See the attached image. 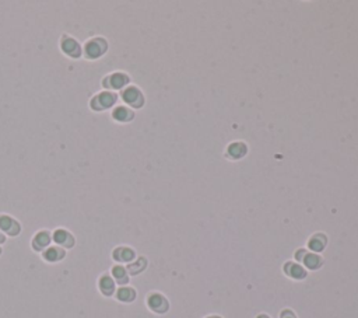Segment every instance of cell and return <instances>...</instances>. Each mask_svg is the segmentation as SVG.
Segmentation results:
<instances>
[{
	"label": "cell",
	"mask_w": 358,
	"mask_h": 318,
	"mask_svg": "<svg viewBox=\"0 0 358 318\" xmlns=\"http://www.w3.org/2000/svg\"><path fill=\"white\" fill-rule=\"evenodd\" d=\"M112 279L115 281V283L122 285V286L129 283V274H127L126 268H123L122 265H115L112 268Z\"/></svg>",
	"instance_id": "cell-14"
},
{
	"label": "cell",
	"mask_w": 358,
	"mask_h": 318,
	"mask_svg": "<svg viewBox=\"0 0 358 318\" xmlns=\"http://www.w3.org/2000/svg\"><path fill=\"white\" fill-rule=\"evenodd\" d=\"M66 257V250H63L62 247H48L45 251H42V258L46 261V262H59L62 259Z\"/></svg>",
	"instance_id": "cell-10"
},
{
	"label": "cell",
	"mask_w": 358,
	"mask_h": 318,
	"mask_svg": "<svg viewBox=\"0 0 358 318\" xmlns=\"http://www.w3.org/2000/svg\"><path fill=\"white\" fill-rule=\"evenodd\" d=\"M147 304H149V307L151 310L156 311L158 314H163V313L168 310V302H167V299H165L163 295H160V293L150 295L149 299H147Z\"/></svg>",
	"instance_id": "cell-9"
},
{
	"label": "cell",
	"mask_w": 358,
	"mask_h": 318,
	"mask_svg": "<svg viewBox=\"0 0 358 318\" xmlns=\"http://www.w3.org/2000/svg\"><path fill=\"white\" fill-rule=\"evenodd\" d=\"M284 271H285V274L291 276V278H294V279H304L306 276L305 269L301 265H298V264H292V262L285 264Z\"/></svg>",
	"instance_id": "cell-15"
},
{
	"label": "cell",
	"mask_w": 358,
	"mask_h": 318,
	"mask_svg": "<svg viewBox=\"0 0 358 318\" xmlns=\"http://www.w3.org/2000/svg\"><path fill=\"white\" fill-rule=\"evenodd\" d=\"M146 265H147V261L144 258H139L136 262H130V264L127 265L126 268L127 274H132V275L140 274L143 269L146 268Z\"/></svg>",
	"instance_id": "cell-20"
},
{
	"label": "cell",
	"mask_w": 358,
	"mask_h": 318,
	"mask_svg": "<svg viewBox=\"0 0 358 318\" xmlns=\"http://www.w3.org/2000/svg\"><path fill=\"white\" fill-rule=\"evenodd\" d=\"M116 100H118V96L115 93L106 90V91H102V93H99L94 97L90 101V107L94 111H105V110L111 108L112 105H115Z\"/></svg>",
	"instance_id": "cell-2"
},
{
	"label": "cell",
	"mask_w": 358,
	"mask_h": 318,
	"mask_svg": "<svg viewBox=\"0 0 358 318\" xmlns=\"http://www.w3.org/2000/svg\"><path fill=\"white\" fill-rule=\"evenodd\" d=\"M108 51V42L105 38L101 37H95L92 39H89L86 44H84V48H83V52H84V56L90 60H95L98 58H101L102 55H105V52Z\"/></svg>",
	"instance_id": "cell-1"
},
{
	"label": "cell",
	"mask_w": 358,
	"mask_h": 318,
	"mask_svg": "<svg viewBox=\"0 0 358 318\" xmlns=\"http://www.w3.org/2000/svg\"><path fill=\"white\" fill-rule=\"evenodd\" d=\"M129 82H130V79H129V76H127L126 73H123V72H115V73L106 76L104 80H102V84H104V87H106V89L122 90L126 87Z\"/></svg>",
	"instance_id": "cell-5"
},
{
	"label": "cell",
	"mask_w": 358,
	"mask_h": 318,
	"mask_svg": "<svg viewBox=\"0 0 358 318\" xmlns=\"http://www.w3.org/2000/svg\"><path fill=\"white\" fill-rule=\"evenodd\" d=\"M136 257V254L132 248L129 247H118L112 252V258L116 262H123V264H130Z\"/></svg>",
	"instance_id": "cell-11"
},
{
	"label": "cell",
	"mask_w": 358,
	"mask_h": 318,
	"mask_svg": "<svg viewBox=\"0 0 358 318\" xmlns=\"http://www.w3.org/2000/svg\"><path fill=\"white\" fill-rule=\"evenodd\" d=\"M245 153L246 146L244 143H241V142H235V143H232L231 146L228 148V156H230L231 159H239V157L245 156Z\"/></svg>",
	"instance_id": "cell-19"
},
{
	"label": "cell",
	"mask_w": 358,
	"mask_h": 318,
	"mask_svg": "<svg viewBox=\"0 0 358 318\" xmlns=\"http://www.w3.org/2000/svg\"><path fill=\"white\" fill-rule=\"evenodd\" d=\"M258 318H268V316H259Z\"/></svg>",
	"instance_id": "cell-23"
},
{
	"label": "cell",
	"mask_w": 358,
	"mask_h": 318,
	"mask_svg": "<svg viewBox=\"0 0 358 318\" xmlns=\"http://www.w3.org/2000/svg\"><path fill=\"white\" fill-rule=\"evenodd\" d=\"M209 318H218V317H209Z\"/></svg>",
	"instance_id": "cell-25"
},
{
	"label": "cell",
	"mask_w": 358,
	"mask_h": 318,
	"mask_svg": "<svg viewBox=\"0 0 358 318\" xmlns=\"http://www.w3.org/2000/svg\"><path fill=\"white\" fill-rule=\"evenodd\" d=\"M60 49H62V52L65 55H67L72 59L80 58L83 53V49L80 44H79V41L73 37H70V35H63V37L60 38Z\"/></svg>",
	"instance_id": "cell-3"
},
{
	"label": "cell",
	"mask_w": 358,
	"mask_h": 318,
	"mask_svg": "<svg viewBox=\"0 0 358 318\" xmlns=\"http://www.w3.org/2000/svg\"><path fill=\"white\" fill-rule=\"evenodd\" d=\"M281 318H295V316L290 310H285L281 313Z\"/></svg>",
	"instance_id": "cell-21"
},
{
	"label": "cell",
	"mask_w": 358,
	"mask_h": 318,
	"mask_svg": "<svg viewBox=\"0 0 358 318\" xmlns=\"http://www.w3.org/2000/svg\"><path fill=\"white\" fill-rule=\"evenodd\" d=\"M115 288H116V283H115V281L112 279V276H109V275L105 274L98 279V289H99V292L104 296H112L115 293Z\"/></svg>",
	"instance_id": "cell-12"
},
{
	"label": "cell",
	"mask_w": 358,
	"mask_h": 318,
	"mask_svg": "<svg viewBox=\"0 0 358 318\" xmlns=\"http://www.w3.org/2000/svg\"><path fill=\"white\" fill-rule=\"evenodd\" d=\"M3 243H6V234H3L0 231V244H3Z\"/></svg>",
	"instance_id": "cell-22"
},
{
	"label": "cell",
	"mask_w": 358,
	"mask_h": 318,
	"mask_svg": "<svg viewBox=\"0 0 358 318\" xmlns=\"http://www.w3.org/2000/svg\"><path fill=\"white\" fill-rule=\"evenodd\" d=\"M116 299L123 303H132L136 299V290L129 286H122L116 290Z\"/></svg>",
	"instance_id": "cell-16"
},
{
	"label": "cell",
	"mask_w": 358,
	"mask_h": 318,
	"mask_svg": "<svg viewBox=\"0 0 358 318\" xmlns=\"http://www.w3.org/2000/svg\"><path fill=\"white\" fill-rule=\"evenodd\" d=\"M52 240L56 243L58 247H62L63 250H70V248H73L76 244L75 236H73L69 230L65 229L55 230L52 234Z\"/></svg>",
	"instance_id": "cell-7"
},
{
	"label": "cell",
	"mask_w": 358,
	"mask_h": 318,
	"mask_svg": "<svg viewBox=\"0 0 358 318\" xmlns=\"http://www.w3.org/2000/svg\"><path fill=\"white\" fill-rule=\"evenodd\" d=\"M0 231L7 236L17 237L21 233V224L11 216L0 215Z\"/></svg>",
	"instance_id": "cell-6"
},
{
	"label": "cell",
	"mask_w": 358,
	"mask_h": 318,
	"mask_svg": "<svg viewBox=\"0 0 358 318\" xmlns=\"http://www.w3.org/2000/svg\"><path fill=\"white\" fill-rule=\"evenodd\" d=\"M51 241H52V236H51V233L48 231V230H41V231H38L35 236L32 237V241H31V245H32V248L38 252H42L45 251L49 244H51Z\"/></svg>",
	"instance_id": "cell-8"
},
{
	"label": "cell",
	"mask_w": 358,
	"mask_h": 318,
	"mask_svg": "<svg viewBox=\"0 0 358 318\" xmlns=\"http://www.w3.org/2000/svg\"><path fill=\"white\" fill-rule=\"evenodd\" d=\"M326 245V237L323 234H316L309 240V248L315 252H321Z\"/></svg>",
	"instance_id": "cell-17"
},
{
	"label": "cell",
	"mask_w": 358,
	"mask_h": 318,
	"mask_svg": "<svg viewBox=\"0 0 358 318\" xmlns=\"http://www.w3.org/2000/svg\"><path fill=\"white\" fill-rule=\"evenodd\" d=\"M134 117V112L125 105H119L112 111V118L116 122H130Z\"/></svg>",
	"instance_id": "cell-13"
},
{
	"label": "cell",
	"mask_w": 358,
	"mask_h": 318,
	"mask_svg": "<svg viewBox=\"0 0 358 318\" xmlns=\"http://www.w3.org/2000/svg\"><path fill=\"white\" fill-rule=\"evenodd\" d=\"M302 261L309 269H318L322 265V258L316 254H304Z\"/></svg>",
	"instance_id": "cell-18"
},
{
	"label": "cell",
	"mask_w": 358,
	"mask_h": 318,
	"mask_svg": "<svg viewBox=\"0 0 358 318\" xmlns=\"http://www.w3.org/2000/svg\"><path fill=\"white\" fill-rule=\"evenodd\" d=\"M0 255H1V248H0Z\"/></svg>",
	"instance_id": "cell-24"
},
{
	"label": "cell",
	"mask_w": 358,
	"mask_h": 318,
	"mask_svg": "<svg viewBox=\"0 0 358 318\" xmlns=\"http://www.w3.org/2000/svg\"><path fill=\"white\" fill-rule=\"evenodd\" d=\"M120 97L122 100L125 101L126 104H129L130 107L133 108H140L143 104H144V97H143V93L137 87L134 86H127L125 89L122 90L120 93Z\"/></svg>",
	"instance_id": "cell-4"
}]
</instances>
